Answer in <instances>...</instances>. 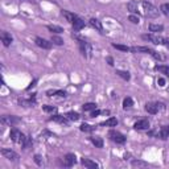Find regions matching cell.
Returning a JSON list of instances; mask_svg holds the SVG:
<instances>
[{
  "label": "cell",
  "mask_w": 169,
  "mask_h": 169,
  "mask_svg": "<svg viewBox=\"0 0 169 169\" xmlns=\"http://www.w3.org/2000/svg\"><path fill=\"white\" fill-rule=\"evenodd\" d=\"M141 7H143L144 16H145V17H149V19H156V17H159V15H160L159 10L155 7V5L151 4V3L143 1V3H141Z\"/></svg>",
  "instance_id": "obj_1"
},
{
  "label": "cell",
  "mask_w": 169,
  "mask_h": 169,
  "mask_svg": "<svg viewBox=\"0 0 169 169\" xmlns=\"http://www.w3.org/2000/svg\"><path fill=\"white\" fill-rule=\"evenodd\" d=\"M78 46H79V50H81V53H82V56H83V57H86V58L91 57V53H93V46H91L90 42L83 41V40H78Z\"/></svg>",
  "instance_id": "obj_2"
},
{
  "label": "cell",
  "mask_w": 169,
  "mask_h": 169,
  "mask_svg": "<svg viewBox=\"0 0 169 169\" xmlns=\"http://www.w3.org/2000/svg\"><path fill=\"white\" fill-rule=\"evenodd\" d=\"M10 136H11V140L13 141V143L21 144V145H23L24 141H25V139H27L25 135H24L21 131L17 130V128H12V130H11V134H10Z\"/></svg>",
  "instance_id": "obj_3"
},
{
  "label": "cell",
  "mask_w": 169,
  "mask_h": 169,
  "mask_svg": "<svg viewBox=\"0 0 169 169\" xmlns=\"http://www.w3.org/2000/svg\"><path fill=\"white\" fill-rule=\"evenodd\" d=\"M141 38L145 40V41H148V42H152V44H155V45H162L164 44V38L160 37V36H157V35H155V33L143 35L141 36Z\"/></svg>",
  "instance_id": "obj_4"
},
{
  "label": "cell",
  "mask_w": 169,
  "mask_h": 169,
  "mask_svg": "<svg viewBox=\"0 0 169 169\" xmlns=\"http://www.w3.org/2000/svg\"><path fill=\"white\" fill-rule=\"evenodd\" d=\"M108 136L110 139H111L112 141H115L116 144H124L125 143V136L123 134H120V132L115 131V130H111L108 132Z\"/></svg>",
  "instance_id": "obj_5"
},
{
  "label": "cell",
  "mask_w": 169,
  "mask_h": 169,
  "mask_svg": "<svg viewBox=\"0 0 169 169\" xmlns=\"http://www.w3.org/2000/svg\"><path fill=\"white\" fill-rule=\"evenodd\" d=\"M134 128L136 131H144V130H149V122L148 119H140L134 124Z\"/></svg>",
  "instance_id": "obj_6"
},
{
  "label": "cell",
  "mask_w": 169,
  "mask_h": 169,
  "mask_svg": "<svg viewBox=\"0 0 169 169\" xmlns=\"http://www.w3.org/2000/svg\"><path fill=\"white\" fill-rule=\"evenodd\" d=\"M1 155L4 156L5 159L10 160V161H17V160H19V155H17L16 152H13V151H11V149H7V148L1 149Z\"/></svg>",
  "instance_id": "obj_7"
},
{
  "label": "cell",
  "mask_w": 169,
  "mask_h": 169,
  "mask_svg": "<svg viewBox=\"0 0 169 169\" xmlns=\"http://www.w3.org/2000/svg\"><path fill=\"white\" fill-rule=\"evenodd\" d=\"M75 155L74 153H67V155L63 157V161H62V164H63V167H67V168H70V167H73V165L75 164Z\"/></svg>",
  "instance_id": "obj_8"
},
{
  "label": "cell",
  "mask_w": 169,
  "mask_h": 169,
  "mask_svg": "<svg viewBox=\"0 0 169 169\" xmlns=\"http://www.w3.org/2000/svg\"><path fill=\"white\" fill-rule=\"evenodd\" d=\"M35 42L36 45L42 49H50L52 48V41H48V40L42 38V37H36L35 38Z\"/></svg>",
  "instance_id": "obj_9"
},
{
  "label": "cell",
  "mask_w": 169,
  "mask_h": 169,
  "mask_svg": "<svg viewBox=\"0 0 169 169\" xmlns=\"http://www.w3.org/2000/svg\"><path fill=\"white\" fill-rule=\"evenodd\" d=\"M1 122L4 123V124H17V123H20V118H17V116H13V115H11V116H3L1 118Z\"/></svg>",
  "instance_id": "obj_10"
},
{
  "label": "cell",
  "mask_w": 169,
  "mask_h": 169,
  "mask_svg": "<svg viewBox=\"0 0 169 169\" xmlns=\"http://www.w3.org/2000/svg\"><path fill=\"white\" fill-rule=\"evenodd\" d=\"M131 52L132 53H149V54H152L153 49H151L148 46H132Z\"/></svg>",
  "instance_id": "obj_11"
},
{
  "label": "cell",
  "mask_w": 169,
  "mask_h": 169,
  "mask_svg": "<svg viewBox=\"0 0 169 169\" xmlns=\"http://www.w3.org/2000/svg\"><path fill=\"white\" fill-rule=\"evenodd\" d=\"M50 120L52 122H57V123L63 124V125H67V123H69V119L66 118V115L65 116H63V115H53L50 118Z\"/></svg>",
  "instance_id": "obj_12"
},
{
  "label": "cell",
  "mask_w": 169,
  "mask_h": 169,
  "mask_svg": "<svg viewBox=\"0 0 169 169\" xmlns=\"http://www.w3.org/2000/svg\"><path fill=\"white\" fill-rule=\"evenodd\" d=\"M81 164L83 165V167L89 168V169H97L98 168L97 162L93 161V160H90V159H81Z\"/></svg>",
  "instance_id": "obj_13"
},
{
  "label": "cell",
  "mask_w": 169,
  "mask_h": 169,
  "mask_svg": "<svg viewBox=\"0 0 169 169\" xmlns=\"http://www.w3.org/2000/svg\"><path fill=\"white\" fill-rule=\"evenodd\" d=\"M90 25L93 27V28H95L98 30L99 33H104L103 32V25H102V23H100L98 19H90Z\"/></svg>",
  "instance_id": "obj_14"
},
{
  "label": "cell",
  "mask_w": 169,
  "mask_h": 169,
  "mask_svg": "<svg viewBox=\"0 0 169 169\" xmlns=\"http://www.w3.org/2000/svg\"><path fill=\"white\" fill-rule=\"evenodd\" d=\"M72 25H73V29H74L75 32H78V30H81L85 27V21L82 19H79V17H77V19L72 23Z\"/></svg>",
  "instance_id": "obj_15"
},
{
  "label": "cell",
  "mask_w": 169,
  "mask_h": 169,
  "mask_svg": "<svg viewBox=\"0 0 169 169\" xmlns=\"http://www.w3.org/2000/svg\"><path fill=\"white\" fill-rule=\"evenodd\" d=\"M159 136H160V139L161 140H167L168 139L169 137V125H164V127H161V130L159 131Z\"/></svg>",
  "instance_id": "obj_16"
},
{
  "label": "cell",
  "mask_w": 169,
  "mask_h": 169,
  "mask_svg": "<svg viewBox=\"0 0 169 169\" xmlns=\"http://www.w3.org/2000/svg\"><path fill=\"white\" fill-rule=\"evenodd\" d=\"M1 41H3V44H4V46H10L12 44V36L7 32H3L1 33Z\"/></svg>",
  "instance_id": "obj_17"
},
{
  "label": "cell",
  "mask_w": 169,
  "mask_h": 169,
  "mask_svg": "<svg viewBox=\"0 0 169 169\" xmlns=\"http://www.w3.org/2000/svg\"><path fill=\"white\" fill-rule=\"evenodd\" d=\"M145 111L148 114H152V115L157 114V111H159L157 104H156V103H147L145 104Z\"/></svg>",
  "instance_id": "obj_18"
},
{
  "label": "cell",
  "mask_w": 169,
  "mask_h": 169,
  "mask_svg": "<svg viewBox=\"0 0 169 169\" xmlns=\"http://www.w3.org/2000/svg\"><path fill=\"white\" fill-rule=\"evenodd\" d=\"M90 141L94 144L97 148H103V139L99 136H91L90 137Z\"/></svg>",
  "instance_id": "obj_19"
},
{
  "label": "cell",
  "mask_w": 169,
  "mask_h": 169,
  "mask_svg": "<svg viewBox=\"0 0 169 169\" xmlns=\"http://www.w3.org/2000/svg\"><path fill=\"white\" fill-rule=\"evenodd\" d=\"M62 16L65 17V19L69 21V23H73V21H74L77 17V15L75 13H72V12H69V11H65V10H62Z\"/></svg>",
  "instance_id": "obj_20"
},
{
  "label": "cell",
  "mask_w": 169,
  "mask_h": 169,
  "mask_svg": "<svg viewBox=\"0 0 169 169\" xmlns=\"http://www.w3.org/2000/svg\"><path fill=\"white\" fill-rule=\"evenodd\" d=\"M100 125H103V127H116V125H118V119L110 118V119H107L106 122L100 123Z\"/></svg>",
  "instance_id": "obj_21"
},
{
  "label": "cell",
  "mask_w": 169,
  "mask_h": 169,
  "mask_svg": "<svg viewBox=\"0 0 169 169\" xmlns=\"http://www.w3.org/2000/svg\"><path fill=\"white\" fill-rule=\"evenodd\" d=\"M137 8H139V4H137V1H135V0H131L127 4V10L130 11L131 13H137Z\"/></svg>",
  "instance_id": "obj_22"
},
{
  "label": "cell",
  "mask_w": 169,
  "mask_h": 169,
  "mask_svg": "<svg viewBox=\"0 0 169 169\" xmlns=\"http://www.w3.org/2000/svg\"><path fill=\"white\" fill-rule=\"evenodd\" d=\"M162 29H164V25H161V24H149V32L152 33L162 32Z\"/></svg>",
  "instance_id": "obj_23"
},
{
  "label": "cell",
  "mask_w": 169,
  "mask_h": 169,
  "mask_svg": "<svg viewBox=\"0 0 169 169\" xmlns=\"http://www.w3.org/2000/svg\"><path fill=\"white\" fill-rule=\"evenodd\" d=\"M66 118L69 119V120H72V122H77V120H79L81 115H79L78 112H75V111H69L66 114Z\"/></svg>",
  "instance_id": "obj_24"
},
{
  "label": "cell",
  "mask_w": 169,
  "mask_h": 169,
  "mask_svg": "<svg viewBox=\"0 0 169 169\" xmlns=\"http://www.w3.org/2000/svg\"><path fill=\"white\" fill-rule=\"evenodd\" d=\"M46 95L48 97H54V95H58V97H66V93L62 90H48Z\"/></svg>",
  "instance_id": "obj_25"
},
{
  "label": "cell",
  "mask_w": 169,
  "mask_h": 169,
  "mask_svg": "<svg viewBox=\"0 0 169 169\" xmlns=\"http://www.w3.org/2000/svg\"><path fill=\"white\" fill-rule=\"evenodd\" d=\"M116 74H118L120 78H123L124 81H130L131 74L128 72H124V70H116Z\"/></svg>",
  "instance_id": "obj_26"
},
{
  "label": "cell",
  "mask_w": 169,
  "mask_h": 169,
  "mask_svg": "<svg viewBox=\"0 0 169 169\" xmlns=\"http://www.w3.org/2000/svg\"><path fill=\"white\" fill-rule=\"evenodd\" d=\"M83 111H93V110L97 108V103H93V102H89V103H85L82 106Z\"/></svg>",
  "instance_id": "obj_27"
},
{
  "label": "cell",
  "mask_w": 169,
  "mask_h": 169,
  "mask_svg": "<svg viewBox=\"0 0 169 169\" xmlns=\"http://www.w3.org/2000/svg\"><path fill=\"white\" fill-rule=\"evenodd\" d=\"M46 28L50 30L52 33H62L63 32L62 27H60V25H48Z\"/></svg>",
  "instance_id": "obj_28"
},
{
  "label": "cell",
  "mask_w": 169,
  "mask_h": 169,
  "mask_svg": "<svg viewBox=\"0 0 169 169\" xmlns=\"http://www.w3.org/2000/svg\"><path fill=\"white\" fill-rule=\"evenodd\" d=\"M134 106V100H132V98L127 97L123 99V108H130V107Z\"/></svg>",
  "instance_id": "obj_29"
},
{
  "label": "cell",
  "mask_w": 169,
  "mask_h": 169,
  "mask_svg": "<svg viewBox=\"0 0 169 169\" xmlns=\"http://www.w3.org/2000/svg\"><path fill=\"white\" fill-rule=\"evenodd\" d=\"M42 110L45 112H50V114H56L57 112V107L56 106H50V104H45L42 106Z\"/></svg>",
  "instance_id": "obj_30"
},
{
  "label": "cell",
  "mask_w": 169,
  "mask_h": 169,
  "mask_svg": "<svg viewBox=\"0 0 169 169\" xmlns=\"http://www.w3.org/2000/svg\"><path fill=\"white\" fill-rule=\"evenodd\" d=\"M156 70H159L160 73H162V74H167L169 77V66H165V65H157L155 67Z\"/></svg>",
  "instance_id": "obj_31"
},
{
  "label": "cell",
  "mask_w": 169,
  "mask_h": 169,
  "mask_svg": "<svg viewBox=\"0 0 169 169\" xmlns=\"http://www.w3.org/2000/svg\"><path fill=\"white\" fill-rule=\"evenodd\" d=\"M79 130H81L82 132H93L95 130V127H93V125H90V124H82L81 127H79Z\"/></svg>",
  "instance_id": "obj_32"
},
{
  "label": "cell",
  "mask_w": 169,
  "mask_h": 169,
  "mask_svg": "<svg viewBox=\"0 0 169 169\" xmlns=\"http://www.w3.org/2000/svg\"><path fill=\"white\" fill-rule=\"evenodd\" d=\"M112 48L118 49V50H122V52H131L130 46H125V45H120V44H112Z\"/></svg>",
  "instance_id": "obj_33"
},
{
  "label": "cell",
  "mask_w": 169,
  "mask_h": 169,
  "mask_svg": "<svg viewBox=\"0 0 169 169\" xmlns=\"http://www.w3.org/2000/svg\"><path fill=\"white\" fill-rule=\"evenodd\" d=\"M50 41L53 42V44H56V45H63V40L61 38L60 36H56V35H53V36H52Z\"/></svg>",
  "instance_id": "obj_34"
},
{
  "label": "cell",
  "mask_w": 169,
  "mask_h": 169,
  "mask_svg": "<svg viewBox=\"0 0 169 169\" xmlns=\"http://www.w3.org/2000/svg\"><path fill=\"white\" fill-rule=\"evenodd\" d=\"M160 11H161L162 13L165 15V16L169 17V3H165V4H162L161 7H160Z\"/></svg>",
  "instance_id": "obj_35"
},
{
  "label": "cell",
  "mask_w": 169,
  "mask_h": 169,
  "mask_svg": "<svg viewBox=\"0 0 169 169\" xmlns=\"http://www.w3.org/2000/svg\"><path fill=\"white\" fill-rule=\"evenodd\" d=\"M128 20H130L132 24H139V23H140L139 16H137V15H135V13H131L130 17H128Z\"/></svg>",
  "instance_id": "obj_36"
},
{
  "label": "cell",
  "mask_w": 169,
  "mask_h": 169,
  "mask_svg": "<svg viewBox=\"0 0 169 169\" xmlns=\"http://www.w3.org/2000/svg\"><path fill=\"white\" fill-rule=\"evenodd\" d=\"M147 162L145 161H140V160H134L132 161V167H147Z\"/></svg>",
  "instance_id": "obj_37"
},
{
  "label": "cell",
  "mask_w": 169,
  "mask_h": 169,
  "mask_svg": "<svg viewBox=\"0 0 169 169\" xmlns=\"http://www.w3.org/2000/svg\"><path fill=\"white\" fill-rule=\"evenodd\" d=\"M30 147H32V140H30V137H27L23 144V148H24V151H27V149H29Z\"/></svg>",
  "instance_id": "obj_38"
},
{
  "label": "cell",
  "mask_w": 169,
  "mask_h": 169,
  "mask_svg": "<svg viewBox=\"0 0 169 169\" xmlns=\"http://www.w3.org/2000/svg\"><path fill=\"white\" fill-rule=\"evenodd\" d=\"M152 56L156 58V60H159V61H164L165 60V57L162 56L161 53H159V52H156V50H153V53H152Z\"/></svg>",
  "instance_id": "obj_39"
},
{
  "label": "cell",
  "mask_w": 169,
  "mask_h": 169,
  "mask_svg": "<svg viewBox=\"0 0 169 169\" xmlns=\"http://www.w3.org/2000/svg\"><path fill=\"white\" fill-rule=\"evenodd\" d=\"M100 114H102V111H99V110H93V111H91V114H90V116L91 118H97L98 115H100Z\"/></svg>",
  "instance_id": "obj_40"
},
{
  "label": "cell",
  "mask_w": 169,
  "mask_h": 169,
  "mask_svg": "<svg viewBox=\"0 0 169 169\" xmlns=\"http://www.w3.org/2000/svg\"><path fill=\"white\" fill-rule=\"evenodd\" d=\"M35 162H36L37 165H42V157H41V156H40V155H36V156H35Z\"/></svg>",
  "instance_id": "obj_41"
},
{
  "label": "cell",
  "mask_w": 169,
  "mask_h": 169,
  "mask_svg": "<svg viewBox=\"0 0 169 169\" xmlns=\"http://www.w3.org/2000/svg\"><path fill=\"white\" fill-rule=\"evenodd\" d=\"M157 85L160 86V87H164L165 86V79L164 78H159L157 79Z\"/></svg>",
  "instance_id": "obj_42"
},
{
  "label": "cell",
  "mask_w": 169,
  "mask_h": 169,
  "mask_svg": "<svg viewBox=\"0 0 169 169\" xmlns=\"http://www.w3.org/2000/svg\"><path fill=\"white\" fill-rule=\"evenodd\" d=\"M106 60H107V62H108L110 66H114V58L112 57H107Z\"/></svg>",
  "instance_id": "obj_43"
},
{
  "label": "cell",
  "mask_w": 169,
  "mask_h": 169,
  "mask_svg": "<svg viewBox=\"0 0 169 169\" xmlns=\"http://www.w3.org/2000/svg\"><path fill=\"white\" fill-rule=\"evenodd\" d=\"M164 45L167 46L168 49H169V40H164Z\"/></svg>",
  "instance_id": "obj_44"
},
{
  "label": "cell",
  "mask_w": 169,
  "mask_h": 169,
  "mask_svg": "<svg viewBox=\"0 0 169 169\" xmlns=\"http://www.w3.org/2000/svg\"><path fill=\"white\" fill-rule=\"evenodd\" d=\"M27 1H29V3H33V0H27Z\"/></svg>",
  "instance_id": "obj_45"
}]
</instances>
